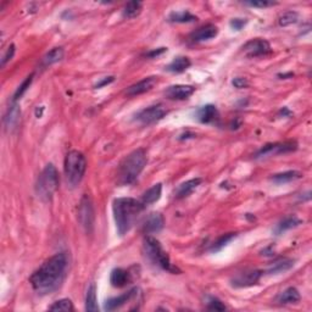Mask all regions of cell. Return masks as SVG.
<instances>
[{
	"label": "cell",
	"mask_w": 312,
	"mask_h": 312,
	"mask_svg": "<svg viewBox=\"0 0 312 312\" xmlns=\"http://www.w3.org/2000/svg\"><path fill=\"white\" fill-rule=\"evenodd\" d=\"M49 310L50 311H72L73 303L70 299H61L54 302L52 306H49Z\"/></svg>",
	"instance_id": "34"
},
{
	"label": "cell",
	"mask_w": 312,
	"mask_h": 312,
	"mask_svg": "<svg viewBox=\"0 0 312 312\" xmlns=\"http://www.w3.org/2000/svg\"><path fill=\"white\" fill-rule=\"evenodd\" d=\"M245 4L252 8H261V9H265V8L274 7V5H277V3L268 2V0H254V2H245Z\"/></svg>",
	"instance_id": "36"
},
{
	"label": "cell",
	"mask_w": 312,
	"mask_h": 312,
	"mask_svg": "<svg viewBox=\"0 0 312 312\" xmlns=\"http://www.w3.org/2000/svg\"><path fill=\"white\" fill-rule=\"evenodd\" d=\"M261 276H262V272L259 269H249V271L238 273L237 276L232 278L231 283L235 288H246V286L257 284Z\"/></svg>",
	"instance_id": "11"
},
{
	"label": "cell",
	"mask_w": 312,
	"mask_h": 312,
	"mask_svg": "<svg viewBox=\"0 0 312 312\" xmlns=\"http://www.w3.org/2000/svg\"><path fill=\"white\" fill-rule=\"evenodd\" d=\"M165 52H167V48H159V49H154V50H151V52L147 53L146 56L147 58L154 59V58H158V56H160L161 54H164Z\"/></svg>",
	"instance_id": "41"
},
{
	"label": "cell",
	"mask_w": 312,
	"mask_h": 312,
	"mask_svg": "<svg viewBox=\"0 0 312 312\" xmlns=\"http://www.w3.org/2000/svg\"><path fill=\"white\" fill-rule=\"evenodd\" d=\"M297 20H299V14L296 11H286L283 15H280L278 22H279V26L286 27L293 24H296Z\"/></svg>",
	"instance_id": "33"
},
{
	"label": "cell",
	"mask_w": 312,
	"mask_h": 312,
	"mask_svg": "<svg viewBox=\"0 0 312 312\" xmlns=\"http://www.w3.org/2000/svg\"><path fill=\"white\" fill-rule=\"evenodd\" d=\"M201 182H203L201 178H193V180L187 181V182L182 183L177 189H176L175 197L177 198V199H184V198L189 197V195L200 186Z\"/></svg>",
	"instance_id": "18"
},
{
	"label": "cell",
	"mask_w": 312,
	"mask_h": 312,
	"mask_svg": "<svg viewBox=\"0 0 312 312\" xmlns=\"http://www.w3.org/2000/svg\"><path fill=\"white\" fill-rule=\"evenodd\" d=\"M195 88L193 86H186V84H176V86H171L166 89L165 95L166 98L171 99V100H186V99L191 98L194 94Z\"/></svg>",
	"instance_id": "12"
},
{
	"label": "cell",
	"mask_w": 312,
	"mask_h": 312,
	"mask_svg": "<svg viewBox=\"0 0 312 312\" xmlns=\"http://www.w3.org/2000/svg\"><path fill=\"white\" fill-rule=\"evenodd\" d=\"M144 209L145 205L140 200L133 198H117L113 200V218L120 237L128 233Z\"/></svg>",
	"instance_id": "2"
},
{
	"label": "cell",
	"mask_w": 312,
	"mask_h": 312,
	"mask_svg": "<svg viewBox=\"0 0 312 312\" xmlns=\"http://www.w3.org/2000/svg\"><path fill=\"white\" fill-rule=\"evenodd\" d=\"M301 223H302V221L300 220L299 217L288 216V217L283 218V220L276 226V228H274V233H276V235H279V234L284 233V232L286 231H289V229H293L295 228V227L300 226Z\"/></svg>",
	"instance_id": "23"
},
{
	"label": "cell",
	"mask_w": 312,
	"mask_h": 312,
	"mask_svg": "<svg viewBox=\"0 0 312 312\" xmlns=\"http://www.w3.org/2000/svg\"><path fill=\"white\" fill-rule=\"evenodd\" d=\"M237 235H238L237 233H228V234L222 235V237L218 238L216 242L212 244L211 248H210V251L211 252L221 251L223 248H225V246L228 245V244L231 243L234 238H237Z\"/></svg>",
	"instance_id": "31"
},
{
	"label": "cell",
	"mask_w": 312,
	"mask_h": 312,
	"mask_svg": "<svg viewBox=\"0 0 312 312\" xmlns=\"http://www.w3.org/2000/svg\"><path fill=\"white\" fill-rule=\"evenodd\" d=\"M158 83V77L155 76H151V77H146L141 81L137 82V83L132 84L128 89H127V95L128 96H135V95H140L144 94V93L149 92L154 88L155 84Z\"/></svg>",
	"instance_id": "15"
},
{
	"label": "cell",
	"mask_w": 312,
	"mask_h": 312,
	"mask_svg": "<svg viewBox=\"0 0 312 312\" xmlns=\"http://www.w3.org/2000/svg\"><path fill=\"white\" fill-rule=\"evenodd\" d=\"M15 52H16L15 44H11L10 47L7 49V53H5L4 56H3V59H2V67H4L5 65H7L8 62H9L11 59L14 58V55H15Z\"/></svg>",
	"instance_id": "37"
},
{
	"label": "cell",
	"mask_w": 312,
	"mask_h": 312,
	"mask_svg": "<svg viewBox=\"0 0 312 312\" xmlns=\"http://www.w3.org/2000/svg\"><path fill=\"white\" fill-rule=\"evenodd\" d=\"M208 308L212 311H225L226 306L221 300H218L217 297H210L208 301Z\"/></svg>",
	"instance_id": "35"
},
{
	"label": "cell",
	"mask_w": 312,
	"mask_h": 312,
	"mask_svg": "<svg viewBox=\"0 0 312 312\" xmlns=\"http://www.w3.org/2000/svg\"><path fill=\"white\" fill-rule=\"evenodd\" d=\"M141 10H143V4L140 2H129L124 5L123 11H122V16L127 20L134 19L140 15Z\"/></svg>",
	"instance_id": "27"
},
{
	"label": "cell",
	"mask_w": 312,
	"mask_h": 312,
	"mask_svg": "<svg viewBox=\"0 0 312 312\" xmlns=\"http://www.w3.org/2000/svg\"><path fill=\"white\" fill-rule=\"evenodd\" d=\"M294 267V261L289 259H280L276 261L274 263H272L267 269L268 274H278L283 273V272L289 271L290 268Z\"/></svg>",
	"instance_id": "25"
},
{
	"label": "cell",
	"mask_w": 312,
	"mask_h": 312,
	"mask_svg": "<svg viewBox=\"0 0 312 312\" xmlns=\"http://www.w3.org/2000/svg\"><path fill=\"white\" fill-rule=\"evenodd\" d=\"M59 183H60V180H59L56 167L53 164L45 166L36 183V193L39 199L44 203L52 200L54 194L59 189Z\"/></svg>",
	"instance_id": "5"
},
{
	"label": "cell",
	"mask_w": 312,
	"mask_h": 312,
	"mask_svg": "<svg viewBox=\"0 0 312 312\" xmlns=\"http://www.w3.org/2000/svg\"><path fill=\"white\" fill-rule=\"evenodd\" d=\"M20 116H21V110H20L18 103H13L9 109H8V112L5 113L4 117L5 128L7 129L15 128L20 121Z\"/></svg>",
	"instance_id": "20"
},
{
	"label": "cell",
	"mask_w": 312,
	"mask_h": 312,
	"mask_svg": "<svg viewBox=\"0 0 312 312\" xmlns=\"http://www.w3.org/2000/svg\"><path fill=\"white\" fill-rule=\"evenodd\" d=\"M293 76H294L293 73L289 72V73H283V75H278V77L283 79V78H286V77H293Z\"/></svg>",
	"instance_id": "43"
},
{
	"label": "cell",
	"mask_w": 312,
	"mask_h": 312,
	"mask_svg": "<svg viewBox=\"0 0 312 312\" xmlns=\"http://www.w3.org/2000/svg\"><path fill=\"white\" fill-rule=\"evenodd\" d=\"M137 294H138V289L133 288V289H130V290L126 291V293L118 295V296L110 297V299H107L106 301H105L104 308L106 311H113V310H116V308H120L123 305H126L127 302L130 301V300H132Z\"/></svg>",
	"instance_id": "13"
},
{
	"label": "cell",
	"mask_w": 312,
	"mask_h": 312,
	"mask_svg": "<svg viewBox=\"0 0 312 312\" xmlns=\"http://www.w3.org/2000/svg\"><path fill=\"white\" fill-rule=\"evenodd\" d=\"M198 20L197 16H194L189 11H174L169 15L170 22H176V24H189V22H195Z\"/></svg>",
	"instance_id": "26"
},
{
	"label": "cell",
	"mask_w": 312,
	"mask_h": 312,
	"mask_svg": "<svg viewBox=\"0 0 312 312\" xmlns=\"http://www.w3.org/2000/svg\"><path fill=\"white\" fill-rule=\"evenodd\" d=\"M232 84H233L234 88H238V89H243V88H246L249 86V81L246 78L243 77H235L232 81Z\"/></svg>",
	"instance_id": "39"
},
{
	"label": "cell",
	"mask_w": 312,
	"mask_h": 312,
	"mask_svg": "<svg viewBox=\"0 0 312 312\" xmlns=\"http://www.w3.org/2000/svg\"><path fill=\"white\" fill-rule=\"evenodd\" d=\"M197 118L201 123H212L218 118V111L215 105L208 104L197 111Z\"/></svg>",
	"instance_id": "17"
},
{
	"label": "cell",
	"mask_w": 312,
	"mask_h": 312,
	"mask_svg": "<svg viewBox=\"0 0 312 312\" xmlns=\"http://www.w3.org/2000/svg\"><path fill=\"white\" fill-rule=\"evenodd\" d=\"M69 269V255L66 252H58L53 255L30 278L32 288L38 294H52L64 283Z\"/></svg>",
	"instance_id": "1"
},
{
	"label": "cell",
	"mask_w": 312,
	"mask_h": 312,
	"mask_svg": "<svg viewBox=\"0 0 312 312\" xmlns=\"http://www.w3.org/2000/svg\"><path fill=\"white\" fill-rule=\"evenodd\" d=\"M243 52L248 58H259V56H265L272 52L271 45L266 39H251L248 43L244 44Z\"/></svg>",
	"instance_id": "10"
},
{
	"label": "cell",
	"mask_w": 312,
	"mask_h": 312,
	"mask_svg": "<svg viewBox=\"0 0 312 312\" xmlns=\"http://www.w3.org/2000/svg\"><path fill=\"white\" fill-rule=\"evenodd\" d=\"M300 177H301V174H300L299 171H286V172H282V174L274 175L271 180L273 181L274 183L282 184V183L291 182V181H295V180H299Z\"/></svg>",
	"instance_id": "30"
},
{
	"label": "cell",
	"mask_w": 312,
	"mask_h": 312,
	"mask_svg": "<svg viewBox=\"0 0 312 312\" xmlns=\"http://www.w3.org/2000/svg\"><path fill=\"white\" fill-rule=\"evenodd\" d=\"M297 149V144L295 141H284V143H273V144H266L262 146L259 151L255 154V159L266 158V156L271 155H280L286 154V152L295 151Z\"/></svg>",
	"instance_id": "9"
},
{
	"label": "cell",
	"mask_w": 312,
	"mask_h": 312,
	"mask_svg": "<svg viewBox=\"0 0 312 312\" xmlns=\"http://www.w3.org/2000/svg\"><path fill=\"white\" fill-rule=\"evenodd\" d=\"M86 310L90 312H95L99 310L98 307V300H96V286L94 283L90 284L88 288L86 294Z\"/></svg>",
	"instance_id": "29"
},
{
	"label": "cell",
	"mask_w": 312,
	"mask_h": 312,
	"mask_svg": "<svg viewBox=\"0 0 312 312\" xmlns=\"http://www.w3.org/2000/svg\"><path fill=\"white\" fill-rule=\"evenodd\" d=\"M165 226V218L160 212H152L146 217L143 225V231L145 234L159 233Z\"/></svg>",
	"instance_id": "14"
},
{
	"label": "cell",
	"mask_w": 312,
	"mask_h": 312,
	"mask_svg": "<svg viewBox=\"0 0 312 312\" xmlns=\"http://www.w3.org/2000/svg\"><path fill=\"white\" fill-rule=\"evenodd\" d=\"M65 52L61 47L59 48H54V49L48 52L42 59V65L43 66H50V65L56 64V62L61 61L64 59Z\"/></svg>",
	"instance_id": "24"
},
{
	"label": "cell",
	"mask_w": 312,
	"mask_h": 312,
	"mask_svg": "<svg viewBox=\"0 0 312 312\" xmlns=\"http://www.w3.org/2000/svg\"><path fill=\"white\" fill-rule=\"evenodd\" d=\"M130 282V274L123 268H113L110 274V283L115 288L126 286Z\"/></svg>",
	"instance_id": "19"
},
{
	"label": "cell",
	"mask_w": 312,
	"mask_h": 312,
	"mask_svg": "<svg viewBox=\"0 0 312 312\" xmlns=\"http://www.w3.org/2000/svg\"><path fill=\"white\" fill-rule=\"evenodd\" d=\"M147 163L145 150L139 147L133 150L123 160L121 161L117 171V183L120 186H128L132 184L143 172L144 167Z\"/></svg>",
	"instance_id": "3"
},
{
	"label": "cell",
	"mask_w": 312,
	"mask_h": 312,
	"mask_svg": "<svg viewBox=\"0 0 312 312\" xmlns=\"http://www.w3.org/2000/svg\"><path fill=\"white\" fill-rule=\"evenodd\" d=\"M78 221L81 226L83 227L87 233H92L94 229V208H93V201L89 195H84L82 198L78 206Z\"/></svg>",
	"instance_id": "7"
},
{
	"label": "cell",
	"mask_w": 312,
	"mask_h": 312,
	"mask_svg": "<svg viewBox=\"0 0 312 312\" xmlns=\"http://www.w3.org/2000/svg\"><path fill=\"white\" fill-rule=\"evenodd\" d=\"M161 194H163V184L158 183L154 184L151 188H149L147 191L141 195L140 201L144 205H151V204L156 203V201L160 200Z\"/></svg>",
	"instance_id": "22"
},
{
	"label": "cell",
	"mask_w": 312,
	"mask_h": 312,
	"mask_svg": "<svg viewBox=\"0 0 312 312\" xmlns=\"http://www.w3.org/2000/svg\"><path fill=\"white\" fill-rule=\"evenodd\" d=\"M246 24H248V21L245 19H233L229 22V26L233 28L234 31H240L243 30Z\"/></svg>",
	"instance_id": "38"
},
{
	"label": "cell",
	"mask_w": 312,
	"mask_h": 312,
	"mask_svg": "<svg viewBox=\"0 0 312 312\" xmlns=\"http://www.w3.org/2000/svg\"><path fill=\"white\" fill-rule=\"evenodd\" d=\"M65 176L71 187H76L83 180L87 170L86 156L78 150H71L65 158Z\"/></svg>",
	"instance_id": "6"
},
{
	"label": "cell",
	"mask_w": 312,
	"mask_h": 312,
	"mask_svg": "<svg viewBox=\"0 0 312 312\" xmlns=\"http://www.w3.org/2000/svg\"><path fill=\"white\" fill-rule=\"evenodd\" d=\"M113 81H115V77H113V76H109V77H104V78H101L100 81H99L98 83L95 84L94 88H95V89H99V88H103L105 86H109V84L112 83Z\"/></svg>",
	"instance_id": "40"
},
{
	"label": "cell",
	"mask_w": 312,
	"mask_h": 312,
	"mask_svg": "<svg viewBox=\"0 0 312 312\" xmlns=\"http://www.w3.org/2000/svg\"><path fill=\"white\" fill-rule=\"evenodd\" d=\"M217 35L218 28L215 25H206V26H203L198 28L197 31H194L191 35V39L194 43H201V42L214 39Z\"/></svg>",
	"instance_id": "16"
},
{
	"label": "cell",
	"mask_w": 312,
	"mask_h": 312,
	"mask_svg": "<svg viewBox=\"0 0 312 312\" xmlns=\"http://www.w3.org/2000/svg\"><path fill=\"white\" fill-rule=\"evenodd\" d=\"M166 115L167 110L164 107V105L158 104L147 106L145 109L137 112L135 120H137L139 123L143 124V126H150V124H154L156 122L163 120Z\"/></svg>",
	"instance_id": "8"
},
{
	"label": "cell",
	"mask_w": 312,
	"mask_h": 312,
	"mask_svg": "<svg viewBox=\"0 0 312 312\" xmlns=\"http://www.w3.org/2000/svg\"><path fill=\"white\" fill-rule=\"evenodd\" d=\"M192 62L187 56H177L174 60L170 62L169 65L165 67L167 72L171 73H182L184 71H187L191 67Z\"/></svg>",
	"instance_id": "21"
},
{
	"label": "cell",
	"mask_w": 312,
	"mask_h": 312,
	"mask_svg": "<svg viewBox=\"0 0 312 312\" xmlns=\"http://www.w3.org/2000/svg\"><path fill=\"white\" fill-rule=\"evenodd\" d=\"M32 82H33V75H30L26 79H25L24 82H22L21 86H19L18 89H16L15 94H14V98H13V103H18L20 99L24 96L25 93L27 92L28 88L31 87Z\"/></svg>",
	"instance_id": "32"
},
{
	"label": "cell",
	"mask_w": 312,
	"mask_h": 312,
	"mask_svg": "<svg viewBox=\"0 0 312 312\" xmlns=\"http://www.w3.org/2000/svg\"><path fill=\"white\" fill-rule=\"evenodd\" d=\"M43 111H44V106H41V109L39 107H37L36 110V116L37 117H42V115H43Z\"/></svg>",
	"instance_id": "42"
},
{
	"label": "cell",
	"mask_w": 312,
	"mask_h": 312,
	"mask_svg": "<svg viewBox=\"0 0 312 312\" xmlns=\"http://www.w3.org/2000/svg\"><path fill=\"white\" fill-rule=\"evenodd\" d=\"M278 301L280 303H295L300 301V293L296 288L290 286V288L285 289L282 294L278 296Z\"/></svg>",
	"instance_id": "28"
},
{
	"label": "cell",
	"mask_w": 312,
	"mask_h": 312,
	"mask_svg": "<svg viewBox=\"0 0 312 312\" xmlns=\"http://www.w3.org/2000/svg\"><path fill=\"white\" fill-rule=\"evenodd\" d=\"M143 252L145 255V257L152 265L156 267L164 269V271L172 272L176 273L178 272L177 267H174L170 260V256L167 255V252L164 250L163 245L159 242L158 239L151 235L147 234L143 240Z\"/></svg>",
	"instance_id": "4"
}]
</instances>
